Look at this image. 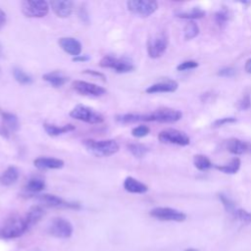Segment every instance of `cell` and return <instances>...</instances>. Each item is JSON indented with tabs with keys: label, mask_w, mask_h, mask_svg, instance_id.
Returning a JSON list of instances; mask_svg holds the SVG:
<instances>
[{
	"label": "cell",
	"mask_w": 251,
	"mask_h": 251,
	"mask_svg": "<svg viewBox=\"0 0 251 251\" xmlns=\"http://www.w3.org/2000/svg\"><path fill=\"white\" fill-rule=\"evenodd\" d=\"M244 70L246 71V73L251 74V58H250V59H248V60L245 62Z\"/></svg>",
	"instance_id": "46"
},
{
	"label": "cell",
	"mask_w": 251,
	"mask_h": 251,
	"mask_svg": "<svg viewBox=\"0 0 251 251\" xmlns=\"http://www.w3.org/2000/svg\"><path fill=\"white\" fill-rule=\"evenodd\" d=\"M73 88L79 94L84 96H102L106 94L107 90L98 84L88 82L85 80H75L73 82Z\"/></svg>",
	"instance_id": "13"
},
{
	"label": "cell",
	"mask_w": 251,
	"mask_h": 251,
	"mask_svg": "<svg viewBox=\"0 0 251 251\" xmlns=\"http://www.w3.org/2000/svg\"><path fill=\"white\" fill-rule=\"evenodd\" d=\"M184 251H199V250L195 249V248H188V249H185Z\"/></svg>",
	"instance_id": "48"
},
{
	"label": "cell",
	"mask_w": 251,
	"mask_h": 251,
	"mask_svg": "<svg viewBox=\"0 0 251 251\" xmlns=\"http://www.w3.org/2000/svg\"><path fill=\"white\" fill-rule=\"evenodd\" d=\"M116 121L120 124H133L137 122H148V114L127 113L116 116Z\"/></svg>",
	"instance_id": "24"
},
{
	"label": "cell",
	"mask_w": 251,
	"mask_h": 251,
	"mask_svg": "<svg viewBox=\"0 0 251 251\" xmlns=\"http://www.w3.org/2000/svg\"><path fill=\"white\" fill-rule=\"evenodd\" d=\"M3 56V46H2V44L0 43V58Z\"/></svg>",
	"instance_id": "47"
},
{
	"label": "cell",
	"mask_w": 251,
	"mask_h": 251,
	"mask_svg": "<svg viewBox=\"0 0 251 251\" xmlns=\"http://www.w3.org/2000/svg\"><path fill=\"white\" fill-rule=\"evenodd\" d=\"M215 24L218 25L219 28H225L229 21V12L226 8L223 7L219 11H217L214 15Z\"/></svg>",
	"instance_id": "31"
},
{
	"label": "cell",
	"mask_w": 251,
	"mask_h": 251,
	"mask_svg": "<svg viewBox=\"0 0 251 251\" xmlns=\"http://www.w3.org/2000/svg\"><path fill=\"white\" fill-rule=\"evenodd\" d=\"M20 177V171L16 166H9L0 174V184L3 186H11L16 183Z\"/></svg>",
	"instance_id": "19"
},
{
	"label": "cell",
	"mask_w": 251,
	"mask_h": 251,
	"mask_svg": "<svg viewBox=\"0 0 251 251\" xmlns=\"http://www.w3.org/2000/svg\"><path fill=\"white\" fill-rule=\"evenodd\" d=\"M78 17L80 18L81 22L84 23V24H89V17H88V14H87V11L85 10L84 7H81L78 11Z\"/></svg>",
	"instance_id": "42"
},
{
	"label": "cell",
	"mask_w": 251,
	"mask_h": 251,
	"mask_svg": "<svg viewBox=\"0 0 251 251\" xmlns=\"http://www.w3.org/2000/svg\"><path fill=\"white\" fill-rule=\"evenodd\" d=\"M73 62H76V63H83V62H86L88 60H90V57L86 54L84 55H78V56H75V57H73Z\"/></svg>",
	"instance_id": "43"
},
{
	"label": "cell",
	"mask_w": 251,
	"mask_h": 251,
	"mask_svg": "<svg viewBox=\"0 0 251 251\" xmlns=\"http://www.w3.org/2000/svg\"><path fill=\"white\" fill-rule=\"evenodd\" d=\"M60 47L68 54L72 55L73 57L78 56L81 53L82 45L81 43L74 37H61L58 40Z\"/></svg>",
	"instance_id": "16"
},
{
	"label": "cell",
	"mask_w": 251,
	"mask_h": 251,
	"mask_svg": "<svg viewBox=\"0 0 251 251\" xmlns=\"http://www.w3.org/2000/svg\"><path fill=\"white\" fill-rule=\"evenodd\" d=\"M44 209L41 205H34L29 208L24 217L27 226V229L29 230L33 226H35L43 217Z\"/></svg>",
	"instance_id": "18"
},
{
	"label": "cell",
	"mask_w": 251,
	"mask_h": 251,
	"mask_svg": "<svg viewBox=\"0 0 251 251\" xmlns=\"http://www.w3.org/2000/svg\"><path fill=\"white\" fill-rule=\"evenodd\" d=\"M50 9L45 0H25L22 2V12L27 18H43Z\"/></svg>",
	"instance_id": "6"
},
{
	"label": "cell",
	"mask_w": 251,
	"mask_h": 251,
	"mask_svg": "<svg viewBox=\"0 0 251 251\" xmlns=\"http://www.w3.org/2000/svg\"><path fill=\"white\" fill-rule=\"evenodd\" d=\"M127 150L135 158H143L149 151L148 147L142 143H129L127 144Z\"/></svg>",
	"instance_id": "32"
},
{
	"label": "cell",
	"mask_w": 251,
	"mask_h": 251,
	"mask_svg": "<svg viewBox=\"0 0 251 251\" xmlns=\"http://www.w3.org/2000/svg\"><path fill=\"white\" fill-rule=\"evenodd\" d=\"M158 139L162 143L174 144L178 146H187L190 143L189 136L178 129L176 128H166L159 132Z\"/></svg>",
	"instance_id": "7"
},
{
	"label": "cell",
	"mask_w": 251,
	"mask_h": 251,
	"mask_svg": "<svg viewBox=\"0 0 251 251\" xmlns=\"http://www.w3.org/2000/svg\"><path fill=\"white\" fill-rule=\"evenodd\" d=\"M0 135H2L5 138H9L10 136V130L3 123H0Z\"/></svg>",
	"instance_id": "44"
},
{
	"label": "cell",
	"mask_w": 251,
	"mask_h": 251,
	"mask_svg": "<svg viewBox=\"0 0 251 251\" xmlns=\"http://www.w3.org/2000/svg\"><path fill=\"white\" fill-rule=\"evenodd\" d=\"M193 165L197 170H199L201 172L209 171L211 168L214 167V165L210 161V159L202 154H197L193 157Z\"/></svg>",
	"instance_id": "28"
},
{
	"label": "cell",
	"mask_w": 251,
	"mask_h": 251,
	"mask_svg": "<svg viewBox=\"0 0 251 251\" xmlns=\"http://www.w3.org/2000/svg\"><path fill=\"white\" fill-rule=\"evenodd\" d=\"M99 66L105 69H112L118 74H126L132 72L135 67L133 62L126 57H116L113 55H105L101 58Z\"/></svg>",
	"instance_id": "3"
},
{
	"label": "cell",
	"mask_w": 251,
	"mask_h": 251,
	"mask_svg": "<svg viewBox=\"0 0 251 251\" xmlns=\"http://www.w3.org/2000/svg\"><path fill=\"white\" fill-rule=\"evenodd\" d=\"M85 148L93 155L97 157H109L116 154L120 146L115 139H85L82 141Z\"/></svg>",
	"instance_id": "1"
},
{
	"label": "cell",
	"mask_w": 251,
	"mask_h": 251,
	"mask_svg": "<svg viewBox=\"0 0 251 251\" xmlns=\"http://www.w3.org/2000/svg\"><path fill=\"white\" fill-rule=\"evenodd\" d=\"M240 166H241V161L239 158L235 157L233 159H231L227 164H224V165H215L214 167L222 172L223 174H226V175H234L236 174L239 169H240Z\"/></svg>",
	"instance_id": "25"
},
{
	"label": "cell",
	"mask_w": 251,
	"mask_h": 251,
	"mask_svg": "<svg viewBox=\"0 0 251 251\" xmlns=\"http://www.w3.org/2000/svg\"><path fill=\"white\" fill-rule=\"evenodd\" d=\"M33 165L38 170H59L65 165L64 161L53 157H38L33 160Z\"/></svg>",
	"instance_id": "17"
},
{
	"label": "cell",
	"mask_w": 251,
	"mask_h": 251,
	"mask_svg": "<svg viewBox=\"0 0 251 251\" xmlns=\"http://www.w3.org/2000/svg\"><path fill=\"white\" fill-rule=\"evenodd\" d=\"M219 199L222 202L226 212H227L228 214H230L231 216L234 214L235 210L237 209L235 206V203L225 193H220L219 194Z\"/></svg>",
	"instance_id": "34"
},
{
	"label": "cell",
	"mask_w": 251,
	"mask_h": 251,
	"mask_svg": "<svg viewBox=\"0 0 251 251\" xmlns=\"http://www.w3.org/2000/svg\"><path fill=\"white\" fill-rule=\"evenodd\" d=\"M27 230V226L24 217L11 216L3 224L0 229V236L6 239H13L22 236Z\"/></svg>",
	"instance_id": "2"
},
{
	"label": "cell",
	"mask_w": 251,
	"mask_h": 251,
	"mask_svg": "<svg viewBox=\"0 0 251 251\" xmlns=\"http://www.w3.org/2000/svg\"><path fill=\"white\" fill-rule=\"evenodd\" d=\"M127 10L141 18H147L158 9V3L151 0H129L126 2Z\"/></svg>",
	"instance_id": "8"
},
{
	"label": "cell",
	"mask_w": 251,
	"mask_h": 251,
	"mask_svg": "<svg viewBox=\"0 0 251 251\" xmlns=\"http://www.w3.org/2000/svg\"><path fill=\"white\" fill-rule=\"evenodd\" d=\"M36 198L42 207L68 208V209H75V210H77L80 208V204L78 202L67 201L54 194H49V193L39 194L37 195Z\"/></svg>",
	"instance_id": "10"
},
{
	"label": "cell",
	"mask_w": 251,
	"mask_h": 251,
	"mask_svg": "<svg viewBox=\"0 0 251 251\" xmlns=\"http://www.w3.org/2000/svg\"><path fill=\"white\" fill-rule=\"evenodd\" d=\"M1 117H2V123L7 126V128L12 131V132H16L19 127H20V123L18 120V117L10 112H5L4 110L0 113Z\"/></svg>",
	"instance_id": "27"
},
{
	"label": "cell",
	"mask_w": 251,
	"mask_h": 251,
	"mask_svg": "<svg viewBox=\"0 0 251 251\" xmlns=\"http://www.w3.org/2000/svg\"><path fill=\"white\" fill-rule=\"evenodd\" d=\"M182 118V113L173 108H159L151 113H148L149 122H157L162 124H173L178 122Z\"/></svg>",
	"instance_id": "9"
},
{
	"label": "cell",
	"mask_w": 251,
	"mask_h": 251,
	"mask_svg": "<svg viewBox=\"0 0 251 251\" xmlns=\"http://www.w3.org/2000/svg\"><path fill=\"white\" fill-rule=\"evenodd\" d=\"M124 188L129 193L143 194L148 191V186L132 176H126L124 180Z\"/></svg>",
	"instance_id": "21"
},
{
	"label": "cell",
	"mask_w": 251,
	"mask_h": 251,
	"mask_svg": "<svg viewBox=\"0 0 251 251\" xmlns=\"http://www.w3.org/2000/svg\"><path fill=\"white\" fill-rule=\"evenodd\" d=\"M149 132H150V128H149V126H147L145 125L137 126L131 129V135L136 138L145 137L146 135L149 134Z\"/></svg>",
	"instance_id": "36"
},
{
	"label": "cell",
	"mask_w": 251,
	"mask_h": 251,
	"mask_svg": "<svg viewBox=\"0 0 251 251\" xmlns=\"http://www.w3.org/2000/svg\"><path fill=\"white\" fill-rule=\"evenodd\" d=\"M199 32H200V28L198 25L193 21L188 22L183 28V35L186 40L195 38L199 34Z\"/></svg>",
	"instance_id": "33"
},
{
	"label": "cell",
	"mask_w": 251,
	"mask_h": 251,
	"mask_svg": "<svg viewBox=\"0 0 251 251\" xmlns=\"http://www.w3.org/2000/svg\"><path fill=\"white\" fill-rule=\"evenodd\" d=\"M50 6L57 17L68 18L72 15L75 4L70 0H53L50 2Z\"/></svg>",
	"instance_id": "14"
},
{
	"label": "cell",
	"mask_w": 251,
	"mask_h": 251,
	"mask_svg": "<svg viewBox=\"0 0 251 251\" xmlns=\"http://www.w3.org/2000/svg\"><path fill=\"white\" fill-rule=\"evenodd\" d=\"M43 128L45 130V132L50 135V136H58L70 131L75 130V126L72 124H68V125H64V126H56L53 124H43Z\"/></svg>",
	"instance_id": "22"
},
{
	"label": "cell",
	"mask_w": 251,
	"mask_h": 251,
	"mask_svg": "<svg viewBox=\"0 0 251 251\" xmlns=\"http://www.w3.org/2000/svg\"><path fill=\"white\" fill-rule=\"evenodd\" d=\"M237 107L241 111H246L251 108V96L250 94H245L241 97V99L238 101Z\"/></svg>",
	"instance_id": "39"
},
{
	"label": "cell",
	"mask_w": 251,
	"mask_h": 251,
	"mask_svg": "<svg viewBox=\"0 0 251 251\" xmlns=\"http://www.w3.org/2000/svg\"><path fill=\"white\" fill-rule=\"evenodd\" d=\"M178 87V83L174 79H165L158 81L156 83L151 84L145 89L146 93L154 94V93H167V92H175Z\"/></svg>",
	"instance_id": "15"
},
{
	"label": "cell",
	"mask_w": 251,
	"mask_h": 251,
	"mask_svg": "<svg viewBox=\"0 0 251 251\" xmlns=\"http://www.w3.org/2000/svg\"><path fill=\"white\" fill-rule=\"evenodd\" d=\"M197 67H198V63L196 61H194V60H186V61H183V62L179 63L176 66V70L178 72H184V71L196 69Z\"/></svg>",
	"instance_id": "38"
},
{
	"label": "cell",
	"mask_w": 251,
	"mask_h": 251,
	"mask_svg": "<svg viewBox=\"0 0 251 251\" xmlns=\"http://www.w3.org/2000/svg\"><path fill=\"white\" fill-rule=\"evenodd\" d=\"M205 11H203L200 8H193L189 11H184V12H178L176 14V16L179 19H183V20H189L190 22L193 20H198V19H202L203 17H205Z\"/></svg>",
	"instance_id": "29"
},
{
	"label": "cell",
	"mask_w": 251,
	"mask_h": 251,
	"mask_svg": "<svg viewBox=\"0 0 251 251\" xmlns=\"http://www.w3.org/2000/svg\"><path fill=\"white\" fill-rule=\"evenodd\" d=\"M232 216L234 219H236L238 222H240L243 225L251 224V213L246 211L245 209L237 208Z\"/></svg>",
	"instance_id": "35"
},
{
	"label": "cell",
	"mask_w": 251,
	"mask_h": 251,
	"mask_svg": "<svg viewBox=\"0 0 251 251\" xmlns=\"http://www.w3.org/2000/svg\"><path fill=\"white\" fill-rule=\"evenodd\" d=\"M42 78L47 81L53 87H62L69 81V76L60 71H53L46 73L42 75Z\"/></svg>",
	"instance_id": "20"
},
{
	"label": "cell",
	"mask_w": 251,
	"mask_h": 251,
	"mask_svg": "<svg viewBox=\"0 0 251 251\" xmlns=\"http://www.w3.org/2000/svg\"><path fill=\"white\" fill-rule=\"evenodd\" d=\"M152 218H155L160 221L167 222H183L186 219V215L174 208L170 207H155L149 212Z\"/></svg>",
	"instance_id": "12"
},
{
	"label": "cell",
	"mask_w": 251,
	"mask_h": 251,
	"mask_svg": "<svg viewBox=\"0 0 251 251\" xmlns=\"http://www.w3.org/2000/svg\"><path fill=\"white\" fill-rule=\"evenodd\" d=\"M7 22V16H6V13L0 8V29L5 25Z\"/></svg>",
	"instance_id": "45"
},
{
	"label": "cell",
	"mask_w": 251,
	"mask_h": 251,
	"mask_svg": "<svg viewBox=\"0 0 251 251\" xmlns=\"http://www.w3.org/2000/svg\"><path fill=\"white\" fill-rule=\"evenodd\" d=\"M72 224L64 218H54L49 223L47 231L54 237L57 238H69L73 234Z\"/></svg>",
	"instance_id": "11"
},
{
	"label": "cell",
	"mask_w": 251,
	"mask_h": 251,
	"mask_svg": "<svg viewBox=\"0 0 251 251\" xmlns=\"http://www.w3.org/2000/svg\"><path fill=\"white\" fill-rule=\"evenodd\" d=\"M12 73H13V76L16 79V81L19 82L20 84L28 85V84H31L33 82V79H32L31 75L26 74L23 69H21L19 67H15L13 69Z\"/></svg>",
	"instance_id": "30"
},
{
	"label": "cell",
	"mask_w": 251,
	"mask_h": 251,
	"mask_svg": "<svg viewBox=\"0 0 251 251\" xmlns=\"http://www.w3.org/2000/svg\"><path fill=\"white\" fill-rule=\"evenodd\" d=\"M226 150L233 155H242L248 150V144L238 138H230L226 141Z\"/></svg>",
	"instance_id": "23"
},
{
	"label": "cell",
	"mask_w": 251,
	"mask_h": 251,
	"mask_svg": "<svg viewBox=\"0 0 251 251\" xmlns=\"http://www.w3.org/2000/svg\"><path fill=\"white\" fill-rule=\"evenodd\" d=\"M169 37L166 32H159L147 40V54L152 59L160 58L167 50Z\"/></svg>",
	"instance_id": "5"
},
{
	"label": "cell",
	"mask_w": 251,
	"mask_h": 251,
	"mask_svg": "<svg viewBox=\"0 0 251 251\" xmlns=\"http://www.w3.org/2000/svg\"><path fill=\"white\" fill-rule=\"evenodd\" d=\"M236 71L232 67H223L218 71V75L222 77H231L235 75Z\"/></svg>",
	"instance_id": "40"
},
{
	"label": "cell",
	"mask_w": 251,
	"mask_h": 251,
	"mask_svg": "<svg viewBox=\"0 0 251 251\" xmlns=\"http://www.w3.org/2000/svg\"><path fill=\"white\" fill-rule=\"evenodd\" d=\"M70 116L75 120L90 125H97L104 122V117L102 114L95 111L93 108H90L82 104L75 106L71 110Z\"/></svg>",
	"instance_id": "4"
},
{
	"label": "cell",
	"mask_w": 251,
	"mask_h": 251,
	"mask_svg": "<svg viewBox=\"0 0 251 251\" xmlns=\"http://www.w3.org/2000/svg\"><path fill=\"white\" fill-rule=\"evenodd\" d=\"M83 74H87L89 75H93V76H96L98 78H101L102 80H106V75L103 74V73H100L98 71H95V70H84L83 71Z\"/></svg>",
	"instance_id": "41"
},
{
	"label": "cell",
	"mask_w": 251,
	"mask_h": 251,
	"mask_svg": "<svg viewBox=\"0 0 251 251\" xmlns=\"http://www.w3.org/2000/svg\"><path fill=\"white\" fill-rule=\"evenodd\" d=\"M0 74H1V70H0Z\"/></svg>",
	"instance_id": "49"
},
{
	"label": "cell",
	"mask_w": 251,
	"mask_h": 251,
	"mask_svg": "<svg viewBox=\"0 0 251 251\" xmlns=\"http://www.w3.org/2000/svg\"><path fill=\"white\" fill-rule=\"evenodd\" d=\"M46 186L45 180L40 176H32L25 183V190L31 194H36L41 192Z\"/></svg>",
	"instance_id": "26"
},
{
	"label": "cell",
	"mask_w": 251,
	"mask_h": 251,
	"mask_svg": "<svg viewBox=\"0 0 251 251\" xmlns=\"http://www.w3.org/2000/svg\"><path fill=\"white\" fill-rule=\"evenodd\" d=\"M237 122V119L234 117H224V118H220L217 119L216 121L213 122L212 124V127L213 128H219L221 126H224L226 125H229V124H234Z\"/></svg>",
	"instance_id": "37"
}]
</instances>
